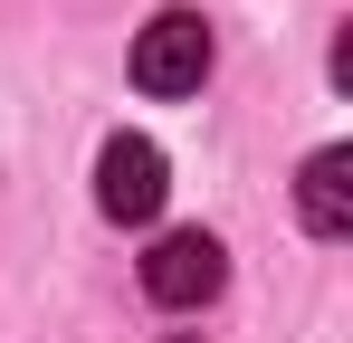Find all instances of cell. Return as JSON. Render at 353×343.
<instances>
[{"label":"cell","mask_w":353,"mask_h":343,"mask_svg":"<svg viewBox=\"0 0 353 343\" xmlns=\"http://www.w3.org/2000/svg\"><path fill=\"white\" fill-rule=\"evenodd\" d=\"M220 277H230V248H220L210 229H172V238H153V248H143V295H153L163 315L210 305Z\"/></svg>","instance_id":"cell-1"},{"label":"cell","mask_w":353,"mask_h":343,"mask_svg":"<svg viewBox=\"0 0 353 343\" xmlns=\"http://www.w3.org/2000/svg\"><path fill=\"white\" fill-rule=\"evenodd\" d=\"M201 76H210V19L201 10H163L134 39V86L143 96H201Z\"/></svg>","instance_id":"cell-2"},{"label":"cell","mask_w":353,"mask_h":343,"mask_svg":"<svg viewBox=\"0 0 353 343\" xmlns=\"http://www.w3.org/2000/svg\"><path fill=\"white\" fill-rule=\"evenodd\" d=\"M163 191H172V172H163V143H143V134H115L105 153H96V210L115 229H143L163 210Z\"/></svg>","instance_id":"cell-3"},{"label":"cell","mask_w":353,"mask_h":343,"mask_svg":"<svg viewBox=\"0 0 353 343\" xmlns=\"http://www.w3.org/2000/svg\"><path fill=\"white\" fill-rule=\"evenodd\" d=\"M296 220L315 238H353V153L344 143H325L315 163L296 172Z\"/></svg>","instance_id":"cell-4"}]
</instances>
